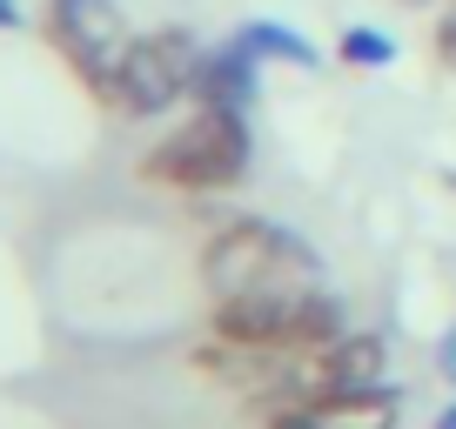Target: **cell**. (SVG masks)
<instances>
[{"label": "cell", "instance_id": "obj_12", "mask_svg": "<svg viewBox=\"0 0 456 429\" xmlns=\"http://www.w3.org/2000/svg\"><path fill=\"white\" fill-rule=\"evenodd\" d=\"M436 429H456V402H450V409H443V416H436Z\"/></svg>", "mask_w": 456, "mask_h": 429}, {"label": "cell", "instance_id": "obj_7", "mask_svg": "<svg viewBox=\"0 0 456 429\" xmlns=\"http://www.w3.org/2000/svg\"><path fill=\"white\" fill-rule=\"evenodd\" d=\"M195 101H208V108H235V115H248V108L262 101V54L242 41V34H228L222 47L201 54Z\"/></svg>", "mask_w": 456, "mask_h": 429}, {"label": "cell", "instance_id": "obj_2", "mask_svg": "<svg viewBox=\"0 0 456 429\" xmlns=\"http://www.w3.org/2000/svg\"><path fill=\"white\" fill-rule=\"evenodd\" d=\"M208 336L235 349H269V356L309 362L336 336H349V309L322 282L309 288H248V295H215L208 302Z\"/></svg>", "mask_w": 456, "mask_h": 429}, {"label": "cell", "instance_id": "obj_9", "mask_svg": "<svg viewBox=\"0 0 456 429\" xmlns=\"http://www.w3.org/2000/svg\"><path fill=\"white\" fill-rule=\"evenodd\" d=\"M336 61L342 68H389V61H396V41H389L383 28H370V20H349V28L336 34Z\"/></svg>", "mask_w": 456, "mask_h": 429}, {"label": "cell", "instance_id": "obj_8", "mask_svg": "<svg viewBox=\"0 0 456 429\" xmlns=\"http://www.w3.org/2000/svg\"><path fill=\"white\" fill-rule=\"evenodd\" d=\"M235 34H242V41L256 47L262 61H289V68H302V74H315V68L329 61V54H322V47H315L302 28H282V20H242Z\"/></svg>", "mask_w": 456, "mask_h": 429}, {"label": "cell", "instance_id": "obj_5", "mask_svg": "<svg viewBox=\"0 0 456 429\" xmlns=\"http://www.w3.org/2000/svg\"><path fill=\"white\" fill-rule=\"evenodd\" d=\"M208 47L195 41L188 28H142L128 41V61H121V81L108 94V115L114 121H155L182 101H195V74Z\"/></svg>", "mask_w": 456, "mask_h": 429}, {"label": "cell", "instance_id": "obj_3", "mask_svg": "<svg viewBox=\"0 0 456 429\" xmlns=\"http://www.w3.org/2000/svg\"><path fill=\"white\" fill-rule=\"evenodd\" d=\"M195 275L215 302V295H248V288H309L329 275V262L315 242H302L296 229H282L269 214H228L222 229H208Z\"/></svg>", "mask_w": 456, "mask_h": 429}, {"label": "cell", "instance_id": "obj_14", "mask_svg": "<svg viewBox=\"0 0 456 429\" xmlns=\"http://www.w3.org/2000/svg\"><path fill=\"white\" fill-rule=\"evenodd\" d=\"M450 7H456V0H450Z\"/></svg>", "mask_w": 456, "mask_h": 429}, {"label": "cell", "instance_id": "obj_10", "mask_svg": "<svg viewBox=\"0 0 456 429\" xmlns=\"http://www.w3.org/2000/svg\"><path fill=\"white\" fill-rule=\"evenodd\" d=\"M429 54H436L443 74H456V7H443L436 28H429Z\"/></svg>", "mask_w": 456, "mask_h": 429}, {"label": "cell", "instance_id": "obj_1", "mask_svg": "<svg viewBox=\"0 0 456 429\" xmlns=\"http://www.w3.org/2000/svg\"><path fill=\"white\" fill-rule=\"evenodd\" d=\"M256 168V128L248 115L235 108H208V101H188V115L134 161L148 188L161 195H182V201H201V195H235Z\"/></svg>", "mask_w": 456, "mask_h": 429}, {"label": "cell", "instance_id": "obj_11", "mask_svg": "<svg viewBox=\"0 0 456 429\" xmlns=\"http://www.w3.org/2000/svg\"><path fill=\"white\" fill-rule=\"evenodd\" d=\"M20 20H28V14H20V0H0V34H14Z\"/></svg>", "mask_w": 456, "mask_h": 429}, {"label": "cell", "instance_id": "obj_4", "mask_svg": "<svg viewBox=\"0 0 456 429\" xmlns=\"http://www.w3.org/2000/svg\"><path fill=\"white\" fill-rule=\"evenodd\" d=\"M41 41L87 87V101L108 108L114 81H121V61H128V41H134L121 0H41Z\"/></svg>", "mask_w": 456, "mask_h": 429}, {"label": "cell", "instance_id": "obj_6", "mask_svg": "<svg viewBox=\"0 0 456 429\" xmlns=\"http://www.w3.org/2000/svg\"><path fill=\"white\" fill-rule=\"evenodd\" d=\"M302 376H309L315 389H383L389 383V343L376 329H349L329 349H315V356L302 362Z\"/></svg>", "mask_w": 456, "mask_h": 429}, {"label": "cell", "instance_id": "obj_13", "mask_svg": "<svg viewBox=\"0 0 456 429\" xmlns=\"http://www.w3.org/2000/svg\"><path fill=\"white\" fill-rule=\"evenodd\" d=\"M396 7H450V0H396Z\"/></svg>", "mask_w": 456, "mask_h": 429}]
</instances>
